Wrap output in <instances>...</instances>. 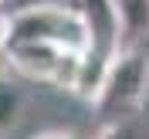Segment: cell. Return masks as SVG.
Wrapping results in <instances>:
<instances>
[{"label": "cell", "mask_w": 149, "mask_h": 139, "mask_svg": "<svg viewBox=\"0 0 149 139\" xmlns=\"http://www.w3.org/2000/svg\"><path fill=\"white\" fill-rule=\"evenodd\" d=\"M10 44H58L92 58V27L78 3H31L10 14Z\"/></svg>", "instance_id": "1"}, {"label": "cell", "mask_w": 149, "mask_h": 139, "mask_svg": "<svg viewBox=\"0 0 149 139\" xmlns=\"http://www.w3.org/2000/svg\"><path fill=\"white\" fill-rule=\"evenodd\" d=\"M149 95V54L139 47H125L112 58L102 82L88 102L95 105V115L102 126H122L129 112H139Z\"/></svg>", "instance_id": "2"}, {"label": "cell", "mask_w": 149, "mask_h": 139, "mask_svg": "<svg viewBox=\"0 0 149 139\" xmlns=\"http://www.w3.org/2000/svg\"><path fill=\"white\" fill-rule=\"evenodd\" d=\"M7 65L20 78L68 88V92H81L88 58L78 54V51H68V47H58V44H10Z\"/></svg>", "instance_id": "3"}, {"label": "cell", "mask_w": 149, "mask_h": 139, "mask_svg": "<svg viewBox=\"0 0 149 139\" xmlns=\"http://www.w3.org/2000/svg\"><path fill=\"white\" fill-rule=\"evenodd\" d=\"M109 3L122 24L125 47H136V41L149 34V0H109Z\"/></svg>", "instance_id": "4"}, {"label": "cell", "mask_w": 149, "mask_h": 139, "mask_svg": "<svg viewBox=\"0 0 149 139\" xmlns=\"http://www.w3.org/2000/svg\"><path fill=\"white\" fill-rule=\"evenodd\" d=\"M20 109H24V95H20V88L10 78H3L0 75V132H7L14 122H17Z\"/></svg>", "instance_id": "5"}, {"label": "cell", "mask_w": 149, "mask_h": 139, "mask_svg": "<svg viewBox=\"0 0 149 139\" xmlns=\"http://www.w3.org/2000/svg\"><path fill=\"white\" fill-rule=\"evenodd\" d=\"M92 139H136V136H132V129L122 122V126H102L98 136H92Z\"/></svg>", "instance_id": "6"}, {"label": "cell", "mask_w": 149, "mask_h": 139, "mask_svg": "<svg viewBox=\"0 0 149 139\" xmlns=\"http://www.w3.org/2000/svg\"><path fill=\"white\" fill-rule=\"evenodd\" d=\"M7 44H10V14L0 10V61H7Z\"/></svg>", "instance_id": "7"}, {"label": "cell", "mask_w": 149, "mask_h": 139, "mask_svg": "<svg viewBox=\"0 0 149 139\" xmlns=\"http://www.w3.org/2000/svg\"><path fill=\"white\" fill-rule=\"evenodd\" d=\"M34 139H81V136L71 132V129H47V132H41V136H34Z\"/></svg>", "instance_id": "8"}, {"label": "cell", "mask_w": 149, "mask_h": 139, "mask_svg": "<svg viewBox=\"0 0 149 139\" xmlns=\"http://www.w3.org/2000/svg\"><path fill=\"white\" fill-rule=\"evenodd\" d=\"M3 3H7V0H0V10H3Z\"/></svg>", "instance_id": "9"}]
</instances>
